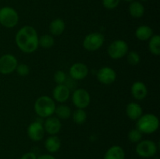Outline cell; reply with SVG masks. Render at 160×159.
<instances>
[{
  "label": "cell",
  "mask_w": 160,
  "mask_h": 159,
  "mask_svg": "<svg viewBox=\"0 0 160 159\" xmlns=\"http://www.w3.org/2000/svg\"><path fill=\"white\" fill-rule=\"evenodd\" d=\"M38 37L35 28L26 25L17 31L15 41L20 51L30 54L34 52L38 48Z\"/></svg>",
  "instance_id": "6da1fadb"
},
{
  "label": "cell",
  "mask_w": 160,
  "mask_h": 159,
  "mask_svg": "<svg viewBox=\"0 0 160 159\" xmlns=\"http://www.w3.org/2000/svg\"><path fill=\"white\" fill-rule=\"evenodd\" d=\"M34 109L35 113L39 117L46 118L54 114L56 103L52 98L43 95L37 98L34 102Z\"/></svg>",
  "instance_id": "7a4b0ae2"
},
{
  "label": "cell",
  "mask_w": 160,
  "mask_h": 159,
  "mask_svg": "<svg viewBox=\"0 0 160 159\" xmlns=\"http://www.w3.org/2000/svg\"><path fill=\"white\" fill-rule=\"evenodd\" d=\"M159 126L158 117L151 113L142 115L136 123V129H138L142 134H151L156 132Z\"/></svg>",
  "instance_id": "3957f363"
},
{
  "label": "cell",
  "mask_w": 160,
  "mask_h": 159,
  "mask_svg": "<svg viewBox=\"0 0 160 159\" xmlns=\"http://www.w3.org/2000/svg\"><path fill=\"white\" fill-rule=\"evenodd\" d=\"M19 15L17 10L9 6L0 8V24L6 28H12L18 23Z\"/></svg>",
  "instance_id": "277c9868"
},
{
  "label": "cell",
  "mask_w": 160,
  "mask_h": 159,
  "mask_svg": "<svg viewBox=\"0 0 160 159\" xmlns=\"http://www.w3.org/2000/svg\"><path fill=\"white\" fill-rule=\"evenodd\" d=\"M157 145L152 140H142L137 143L135 148L137 154L142 158L154 157L157 153Z\"/></svg>",
  "instance_id": "5b68a950"
},
{
  "label": "cell",
  "mask_w": 160,
  "mask_h": 159,
  "mask_svg": "<svg viewBox=\"0 0 160 159\" xmlns=\"http://www.w3.org/2000/svg\"><path fill=\"white\" fill-rule=\"evenodd\" d=\"M105 41V37L99 32L90 33L85 36L83 41V47L89 51H95L102 46Z\"/></svg>",
  "instance_id": "8992f818"
},
{
  "label": "cell",
  "mask_w": 160,
  "mask_h": 159,
  "mask_svg": "<svg viewBox=\"0 0 160 159\" xmlns=\"http://www.w3.org/2000/svg\"><path fill=\"white\" fill-rule=\"evenodd\" d=\"M128 45L123 40H115L109 45L107 49L108 55L111 59H119L124 57L128 52Z\"/></svg>",
  "instance_id": "52a82bcc"
},
{
  "label": "cell",
  "mask_w": 160,
  "mask_h": 159,
  "mask_svg": "<svg viewBox=\"0 0 160 159\" xmlns=\"http://www.w3.org/2000/svg\"><path fill=\"white\" fill-rule=\"evenodd\" d=\"M18 65L17 59L12 54H5L0 57V73L9 75L13 73Z\"/></svg>",
  "instance_id": "ba28073f"
},
{
  "label": "cell",
  "mask_w": 160,
  "mask_h": 159,
  "mask_svg": "<svg viewBox=\"0 0 160 159\" xmlns=\"http://www.w3.org/2000/svg\"><path fill=\"white\" fill-rule=\"evenodd\" d=\"M72 102L78 108L84 109L90 104L91 96L87 90L78 88L72 94Z\"/></svg>",
  "instance_id": "9c48e42d"
},
{
  "label": "cell",
  "mask_w": 160,
  "mask_h": 159,
  "mask_svg": "<svg viewBox=\"0 0 160 159\" xmlns=\"http://www.w3.org/2000/svg\"><path fill=\"white\" fill-rule=\"evenodd\" d=\"M45 129L43 124L41 122H32L27 129V134L32 141L38 142L42 140L45 136Z\"/></svg>",
  "instance_id": "30bf717a"
},
{
  "label": "cell",
  "mask_w": 160,
  "mask_h": 159,
  "mask_svg": "<svg viewBox=\"0 0 160 159\" xmlns=\"http://www.w3.org/2000/svg\"><path fill=\"white\" fill-rule=\"evenodd\" d=\"M96 76L101 84L104 85H109L117 79V73L111 67L103 66L98 70Z\"/></svg>",
  "instance_id": "8fae6325"
},
{
  "label": "cell",
  "mask_w": 160,
  "mask_h": 159,
  "mask_svg": "<svg viewBox=\"0 0 160 159\" xmlns=\"http://www.w3.org/2000/svg\"><path fill=\"white\" fill-rule=\"evenodd\" d=\"M69 73L73 80H84L88 74V68L84 63L76 62L70 66Z\"/></svg>",
  "instance_id": "7c38bea8"
},
{
  "label": "cell",
  "mask_w": 160,
  "mask_h": 159,
  "mask_svg": "<svg viewBox=\"0 0 160 159\" xmlns=\"http://www.w3.org/2000/svg\"><path fill=\"white\" fill-rule=\"evenodd\" d=\"M43 126L45 132L52 136L56 135L58 132H59V131L61 130V127H62V124H61L59 118L52 115V116L45 118Z\"/></svg>",
  "instance_id": "4fadbf2b"
},
{
  "label": "cell",
  "mask_w": 160,
  "mask_h": 159,
  "mask_svg": "<svg viewBox=\"0 0 160 159\" xmlns=\"http://www.w3.org/2000/svg\"><path fill=\"white\" fill-rule=\"evenodd\" d=\"M70 95V89L65 84H57L52 90V99L59 103L67 101Z\"/></svg>",
  "instance_id": "5bb4252c"
},
{
  "label": "cell",
  "mask_w": 160,
  "mask_h": 159,
  "mask_svg": "<svg viewBox=\"0 0 160 159\" xmlns=\"http://www.w3.org/2000/svg\"><path fill=\"white\" fill-rule=\"evenodd\" d=\"M131 94L136 100L142 101L148 95V88L142 81H135L131 88Z\"/></svg>",
  "instance_id": "9a60e30c"
},
{
  "label": "cell",
  "mask_w": 160,
  "mask_h": 159,
  "mask_svg": "<svg viewBox=\"0 0 160 159\" xmlns=\"http://www.w3.org/2000/svg\"><path fill=\"white\" fill-rule=\"evenodd\" d=\"M126 114L130 119L137 121L143 115V109L138 103L131 102L127 105Z\"/></svg>",
  "instance_id": "2e32d148"
},
{
  "label": "cell",
  "mask_w": 160,
  "mask_h": 159,
  "mask_svg": "<svg viewBox=\"0 0 160 159\" xmlns=\"http://www.w3.org/2000/svg\"><path fill=\"white\" fill-rule=\"evenodd\" d=\"M103 159H125V151L119 145H113L106 151Z\"/></svg>",
  "instance_id": "e0dca14e"
},
{
  "label": "cell",
  "mask_w": 160,
  "mask_h": 159,
  "mask_svg": "<svg viewBox=\"0 0 160 159\" xmlns=\"http://www.w3.org/2000/svg\"><path fill=\"white\" fill-rule=\"evenodd\" d=\"M45 148L48 152L56 153L60 149L61 147V140L57 136L52 135L48 137L45 141Z\"/></svg>",
  "instance_id": "ac0fdd59"
},
{
  "label": "cell",
  "mask_w": 160,
  "mask_h": 159,
  "mask_svg": "<svg viewBox=\"0 0 160 159\" xmlns=\"http://www.w3.org/2000/svg\"><path fill=\"white\" fill-rule=\"evenodd\" d=\"M66 24L63 20L56 18L53 20L49 24V32L52 36H59L65 31Z\"/></svg>",
  "instance_id": "d6986e66"
},
{
  "label": "cell",
  "mask_w": 160,
  "mask_h": 159,
  "mask_svg": "<svg viewBox=\"0 0 160 159\" xmlns=\"http://www.w3.org/2000/svg\"><path fill=\"white\" fill-rule=\"evenodd\" d=\"M153 35V31L149 26L142 25L139 26L135 31V37L140 41H148Z\"/></svg>",
  "instance_id": "ffe728a7"
},
{
  "label": "cell",
  "mask_w": 160,
  "mask_h": 159,
  "mask_svg": "<svg viewBox=\"0 0 160 159\" xmlns=\"http://www.w3.org/2000/svg\"><path fill=\"white\" fill-rule=\"evenodd\" d=\"M129 12L134 18H141L145 13V8L140 2L132 1L129 6Z\"/></svg>",
  "instance_id": "44dd1931"
},
{
  "label": "cell",
  "mask_w": 160,
  "mask_h": 159,
  "mask_svg": "<svg viewBox=\"0 0 160 159\" xmlns=\"http://www.w3.org/2000/svg\"><path fill=\"white\" fill-rule=\"evenodd\" d=\"M148 48L152 55L159 56L160 55V36L159 34H153L149 39Z\"/></svg>",
  "instance_id": "7402d4cb"
},
{
  "label": "cell",
  "mask_w": 160,
  "mask_h": 159,
  "mask_svg": "<svg viewBox=\"0 0 160 159\" xmlns=\"http://www.w3.org/2000/svg\"><path fill=\"white\" fill-rule=\"evenodd\" d=\"M54 113L59 119H68L72 115L70 108L65 104H59V105L56 106Z\"/></svg>",
  "instance_id": "603a6c76"
},
{
  "label": "cell",
  "mask_w": 160,
  "mask_h": 159,
  "mask_svg": "<svg viewBox=\"0 0 160 159\" xmlns=\"http://www.w3.org/2000/svg\"><path fill=\"white\" fill-rule=\"evenodd\" d=\"M54 37L51 34H43L38 37V46L45 49H49L54 45Z\"/></svg>",
  "instance_id": "cb8c5ba5"
},
{
  "label": "cell",
  "mask_w": 160,
  "mask_h": 159,
  "mask_svg": "<svg viewBox=\"0 0 160 159\" xmlns=\"http://www.w3.org/2000/svg\"><path fill=\"white\" fill-rule=\"evenodd\" d=\"M87 119V113L84 109L78 108L73 112V120L76 124L82 125Z\"/></svg>",
  "instance_id": "d4e9b609"
},
{
  "label": "cell",
  "mask_w": 160,
  "mask_h": 159,
  "mask_svg": "<svg viewBox=\"0 0 160 159\" xmlns=\"http://www.w3.org/2000/svg\"><path fill=\"white\" fill-rule=\"evenodd\" d=\"M142 135L143 134L140 132L138 129H132L129 131L128 134V138L131 143H138L141 141L142 139Z\"/></svg>",
  "instance_id": "484cf974"
},
{
  "label": "cell",
  "mask_w": 160,
  "mask_h": 159,
  "mask_svg": "<svg viewBox=\"0 0 160 159\" xmlns=\"http://www.w3.org/2000/svg\"><path fill=\"white\" fill-rule=\"evenodd\" d=\"M127 55V60H128V62L131 65H136L140 62L141 57L139 55L137 51H128Z\"/></svg>",
  "instance_id": "4316f807"
},
{
  "label": "cell",
  "mask_w": 160,
  "mask_h": 159,
  "mask_svg": "<svg viewBox=\"0 0 160 159\" xmlns=\"http://www.w3.org/2000/svg\"><path fill=\"white\" fill-rule=\"evenodd\" d=\"M15 71H17V74L20 76H26L29 74L30 68L29 65L25 63L18 64Z\"/></svg>",
  "instance_id": "83f0119b"
},
{
  "label": "cell",
  "mask_w": 160,
  "mask_h": 159,
  "mask_svg": "<svg viewBox=\"0 0 160 159\" xmlns=\"http://www.w3.org/2000/svg\"><path fill=\"white\" fill-rule=\"evenodd\" d=\"M67 80L66 73L62 70H57L54 74V80L57 84H64Z\"/></svg>",
  "instance_id": "f1b7e54d"
},
{
  "label": "cell",
  "mask_w": 160,
  "mask_h": 159,
  "mask_svg": "<svg viewBox=\"0 0 160 159\" xmlns=\"http://www.w3.org/2000/svg\"><path fill=\"white\" fill-rule=\"evenodd\" d=\"M120 0H102V5L106 9H113L118 6Z\"/></svg>",
  "instance_id": "f546056e"
},
{
  "label": "cell",
  "mask_w": 160,
  "mask_h": 159,
  "mask_svg": "<svg viewBox=\"0 0 160 159\" xmlns=\"http://www.w3.org/2000/svg\"><path fill=\"white\" fill-rule=\"evenodd\" d=\"M20 159H37V155L34 152H27L21 156Z\"/></svg>",
  "instance_id": "4dcf8cb0"
},
{
  "label": "cell",
  "mask_w": 160,
  "mask_h": 159,
  "mask_svg": "<svg viewBox=\"0 0 160 159\" xmlns=\"http://www.w3.org/2000/svg\"><path fill=\"white\" fill-rule=\"evenodd\" d=\"M37 159H56V158L54 157V156L52 155V154H41V155L38 156Z\"/></svg>",
  "instance_id": "1f68e13d"
},
{
  "label": "cell",
  "mask_w": 160,
  "mask_h": 159,
  "mask_svg": "<svg viewBox=\"0 0 160 159\" xmlns=\"http://www.w3.org/2000/svg\"><path fill=\"white\" fill-rule=\"evenodd\" d=\"M124 1H126V2H132V1H134V0H124Z\"/></svg>",
  "instance_id": "d6a6232c"
}]
</instances>
